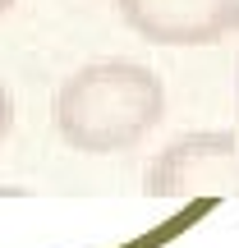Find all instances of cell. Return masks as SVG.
<instances>
[{
    "instance_id": "obj_2",
    "label": "cell",
    "mask_w": 239,
    "mask_h": 248,
    "mask_svg": "<svg viewBox=\"0 0 239 248\" xmlns=\"http://www.w3.org/2000/svg\"><path fill=\"white\" fill-rule=\"evenodd\" d=\"M143 193L166 198V202L239 193V138L230 129H203L175 138L152 156Z\"/></svg>"
},
{
    "instance_id": "obj_3",
    "label": "cell",
    "mask_w": 239,
    "mask_h": 248,
    "mask_svg": "<svg viewBox=\"0 0 239 248\" xmlns=\"http://www.w3.org/2000/svg\"><path fill=\"white\" fill-rule=\"evenodd\" d=\"M120 18L157 46H212L239 28V0H115Z\"/></svg>"
},
{
    "instance_id": "obj_4",
    "label": "cell",
    "mask_w": 239,
    "mask_h": 248,
    "mask_svg": "<svg viewBox=\"0 0 239 248\" xmlns=\"http://www.w3.org/2000/svg\"><path fill=\"white\" fill-rule=\"evenodd\" d=\"M9 129H14V97L0 88V138H5Z\"/></svg>"
},
{
    "instance_id": "obj_1",
    "label": "cell",
    "mask_w": 239,
    "mask_h": 248,
    "mask_svg": "<svg viewBox=\"0 0 239 248\" xmlns=\"http://www.w3.org/2000/svg\"><path fill=\"white\" fill-rule=\"evenodd\" d=\"M55 133L74 152H129L166 115V88L147 64L97 60L60 83L55 92Z\"/></svg>"
},
{
    "instance_id": "obj_5",
    "label": "cell",
    "mask_w": 239,
    "mask_h": 248,
    "mask_svg": "<svg viewBox=\"0 0 239 248\" xmlns=\"http://www.w3.org/2000/svg\"><path fill=\"white\" fill-rule=\"evenodd\" d=\"M9 5H14V0H0V14H9Z\"/></svg>"
}]
</instances>
